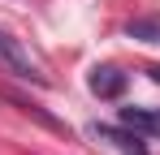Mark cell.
I'll return each instance as SVG.
<instances>
[{
    "label": "cell",
    "instance_id": "obj_7",
    "mask_svg": "<svg viewBox=\"0 0 160 155\" xmlns=\"http://www.w3.org/2000/svg\"><path fill=\"white\" fill-rule=\"evenodd\" d=\"M152 116H156V129H160V108H156V112H152Z\"/></svg>",
    "mask_w": 160,
    "mask_h": 155
},
{
    "label": "cell",
    "instance_id": "obj_2",
    "mask_svg": "<svg viewBox=\"0 0 160 155\" xmlns=\"http://www.w3.org/2000/svg\"><path fill=\"white\" fill-rule=\"evenodd\" d=\"M87 86H91V95H100V99H117V95L126 91V73H121L117 65H95L91 78H87Z\"/></svg>",
    "mask_w": 160,
    "mask_h": 155
},
{
    "label": "cell",
    "instance_id": "obj_5",
    "mask_svg": "<svg viewBox=\"0 0 160 155\" xmlns=\"http://www.w3.org/2000/svg\"><path fill=\"white\" fill-rule=\"evenodd\" d=\"M121 125L134 129V134H160V129H156V116L143 112V108H121Z\"/></svg>",
    "mask_w": 160,
    "mask_h": 155
},
{
    "label": "cell",
    "instance_id": "obj_6",
    "mask_svg": "<svg viewBox=\"0 0 160 155\" xmlns=\"http://www.w3.org/2000/svg\"><path fill=\"white\" fill-rule=\"evenodd\" d=\"M147 73H152V82H160V65H147Z\"/></svg>",
    "mask_w": 160,
    "mask_h": 155
},
{
    "label": "cell",
    "instance_id": "obj_4",
    "mask_svg": "<svg viewBox=\"0 0 160 155\" xmlns=\"http://www.w3.org/2000/svg\"><path fill=\"white\" fill-rule=\"evenodd\" d=\"M126 35L138 43H160V17H134L126 22Z\"/></svg>",
    "mask_w": 160,
    "mask_h": 155
},
{
    "label": "cell",
    "instance_id": "obj_1",
    "mask_svg": "<svg viewBox=\"0 0 160 155\" xmlns=\"http://www.w3.org/2000/svg\"><path fill=\"white\" fill-rule=\"evenodd\" d=\"M0 69H9L13 78H22V82H35V86H43V82H48L43 69L35 65V56L22 48V39L4 35V30H0Z\"/></svg>",
    "mask_w": 160,
    "mask_h": 155
},
{
    "label": "cell",
    "instance_id": "obj_3",
    "mask_svg": "<svg viewBox=\"0 0 160 155\" xmlns=\"http://www.w3.org/2000/svg\"><path fill=\"white\" fill-rule=\"evenodd\" d=\"M95 138H104V142H112L121 155H147V147H143V138L134 134V129H112V125H95Z\"/></svg>",
    "mask_w": 160,
    "mask_h": 155
}]
</instances>
